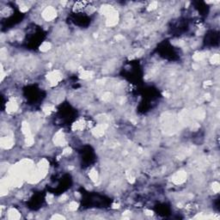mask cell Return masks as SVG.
Here are the masks:
<instances>
[{
  "label": "cell",
  "mask_w": 220,
  "mask_h": 220,
  "mask_svg": "<svg viewBox=\"0 0 220 220\" xmlns=\"http://www.w3.org/2000/svg\"><path fill=\"white\" fill-rule=\"evenodd\" d=\"M50 48H51L50 43H48V42H44V43L41 46V50L43 51V52H46V51L49 50Z\"/></svg>",
  "instance_id": "cell-7"
},
{
  "label": "cell",
  "mask_w": 220,
  "mask_h": 220,
  "mask_svg": "<svg viewBox=\"0 0 220 220\" xmlns=\"http://www.w3.org/2000/svg\"><path fill=\"white\" fill-rule=\"evenodd\" d=\"M86 121L84 120H77L73 125H72V129L74 131H83V129L86 126Z\"/></svg>",
  "instance_id": "cell-4"
},
{
  "label": "cell",
  "mask_w": 220,
  "mask_h": 220,
  "mask_svg": "<svg viewBox=\"0 0 220 220\" xmlns=\"http://www.w3.org/2000/svg\"><path fill=\"white\" fill-rule=\"evenodd\" d=\"M55 16H56V10H55L54 8L48 7V8H47L43 11V17L48 22V21H52L53 19H54Z\"/></svg>",
  "instance_id": "cell-2"
},
{
  "label": "cell",
  "mask_w": 220,
  "mask_h": 220,
  "mask_svg": "<svg viewBox=\"0 0 220 220\" xmlns=\"http://www.w3.org/2000/svg\"><path fill=\"white\" fill-rule=\"evenodd\" d=\"M212 60L213 61V64H219V54L213 55L212 57Z\"/></svg>",
  "instance_id": "cell-8"
},
{
  "label": "cell",
  "mask_w": 220,
  "mask_h": 220,
  "mask_svg": "<svg viewBox=\"0 0 220 220\" xmlns=\"http://www.w3.org/2000/svg\"><path fill=\"white\" fill-rule=\"evenodd\" d=\"M89 176L90 177V179H91L93 181H97V179H98V175H97V172H96L95 169H92V170L90 172V174H89Z\"/></svg>",
  "instance_id": "cell-6"
},
{
  "label": "cell",
  "mask_w": 220,
  "mask_h": 220,
  "mask_svg": "<svg viewBox=\"0 0 220 220\" xmlns=\"http://www.w3.org/2000/svg\"><path fill=\"white\" fill-rule=\"evenodd\" d=\"M48 81L49 82V84L53 86L57 85L62 79V75L59 72V71H50L48 76H47Z\"/></svg>",
  "instance_id": "cell-1"
},
{
  "label": "cell",
  "mask_w": 220,
  "mask_h": 220,
  "mask_svg": "<svg viewBox=\"0 0 220 220\" xmlns=\"http://www.w3.org/2000/svg\"><path fill=\"white\" fill-rule=\"evenodd\" d=\"M213 191H214L215 193H218V192L219 191V184L218 182H214V183H213Z\"/></svg>",
  "instance_id": "cell-9"
},
{
  "label": "cell",
  "mask_w": 220,
  "mask_h": 220,
  "mask_svg": "<svg viewBox=\"0 0 220 220\" xmlns=\"http://www.w3.org/2000/svg\"><path fill=\"white\" fill-rule=\"evenodd\" d=\"M8 218L10 219H16L20 218V214L16 209L12 208V209H10L8 212Z\"/></svg>",
  "instance_id": "cell-5"
},
{
  "label": "cell",
  "mask_w": 220,
  "mask_h": 220,
  "mask_svg": "<svg viewBox=\"0 0 220 220\" xmlns=\"http://www.w3.org/2000/svg\"><path fill=\"white\" fill-rule=\"evenodd\" d=\"M18 109V104L15 99H11L6 103V110L8 113H14Z\"/></svg>",
  "instance_id": "cell-3"
}]
</instances>
